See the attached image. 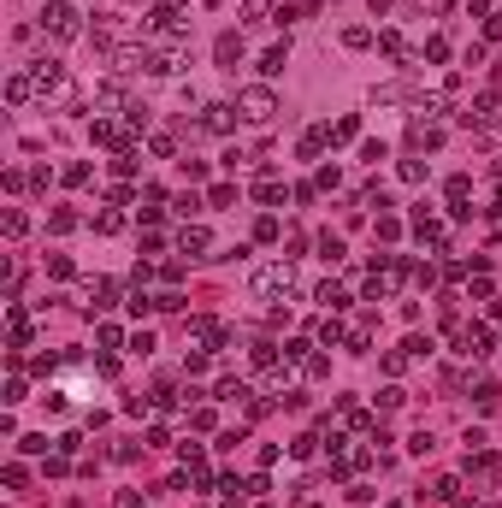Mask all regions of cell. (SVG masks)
<instances>
[{
	"label": "cell",
	"mask_w": 502,
	"mask_h": 508,
	"mask_svg": "<svg viewBox=\"0 0 502 508\" xmlns=\"http://www.w3.org/2000/svg\"><path fill=\"white\" fill-rule=\"evenodd\" d=\"M402 184H426V160H402Z\"/></svg>",
	"instance_id": "cell-29"
},
{
	"label": "cell",
	"mask_w": 502,
	"mask_h": 508,
	"mask_svg": "<svg viewBox=\"0 0 502 508\" xmlns=\"http://www.w3.org/2000/svg\"><path fill=\"white\" fill-rule=\"evenodd\" d=\"M408 142H414V148H420V154H426V148H438V142H443V130H438V124H431V119H420V124H414V130H408Z\"/></svg>",
	"instance_id": "cell-14"
},
{
	"label": "cell",
	"mask_w": 502,
	"mask_h": 508,
	"mask_svg": "<svg viewBox=\"0 0 502 508\" xmlns=\"http://www.w3.org/2000/svg\"><path fill=\"white\" fill-rule=\"evenodd\" d=\"M402 349H408V360H431V349H438V343H431V337H408Z\"/></svg>",
	"instance_id": "cell-26"
},
{
	"label": "cell",
	"mask_w": 502,
	"mask_h": 508,
	"mask_svg": "<svg viewBox=\"0 0 502 508\" xmlns=\"http://www.w3.org/2000/svg\"><path fill=\"white\" fill-rule=\"evenodd\" d=\"M95 231H100V237L124 231V213H119V207H100V213H95Z\"/></svg>",
	"instance_id": "cell-18"
},
{
	"label": "cell",
	"mask_w": 502,
	"mask_h": 508,
	"mask_svg": "<svg viewBox=\"0 0 502 508\" xmlns=\"http://www.w3.org/2000/svg\"><path fill=\"white\" fill-rule=\"evenodd\" d=\"M177 249H183V254H201V249H213L207 225H183V231H177Z\"/></svg>",
	"instance_id": "cell-12"
},
{
	"label": "cell",
	"mask_w": 502,
	"mask_h": 508,
	"mask_svg": "<svg viewBox=\"0 0 502 508\" xmlns=\"http://www.w3.org/2000/svg\"><path fill=\"white\" fill-rule=\"evenodd\" d=\"M0 225H6V237H24V225H30V219H24L18 207H6V219H0Z\"/></svg>",
	"instance_id": "cell-31"
},
{
	"label": "cell",
	"mask_w": 502,
	"mask_h": 508,
	"mask_svg": "<svg viewBox=\"0 0 502 508\" xmlns=\"http://www.w3.org/2000/svg\"><path fill=\"white\" fill-rule=\"evenodd\" d=\"M313 12H320V0H290V6H284L278 18H290V24H301V18H313Z\"/></svg>",
	"instance_id": "cell-20"
},
{
	"label": "cell",
	"mask_w": 502,
	"mask_h": 508,
	"mask_svg": "<svg viewBox=\"0 0 502 508\" xmlns=\"http://www.w3.org/2000/svg\"><path fill=\"white\" fill-rule=\"evenodd\" d=\"M320 302L337 314V307H349V290H343V284H320Z\"/></svg>",
	"instance_id": "cell-22"
},
{
	"label": "cell",
	"mask_w": 502,
	"mask_h": 508,
	"mask_svg": "<svg viewBox=\"0 0 502 508\" xmlns=\"http://www.w3.org/2000/svg\"><path fill=\"white\" fill-rule=\"evenodd\" d=\"M461 355L484 360V355H491V331H484V325H467V331H461Z\"/></svg>",
	"instance_id": "cell-9"
},
{
	"label": "cell",
	"mask_w": 502,
	"mask_h": 508,
	"mask_svg": "<svg viewBox=\"0 0 502 508\" xmlns=\"http://www.w3.org/2000/svg\"><path fill=\"white\" fill-rule=\"evenodd\" d=\"M30 95H36V77H24V71H18V77L6 83V101H12V107H24Z\"/></svg>",
	"instance_id": "cell-17"
},
{
	"label": "cell",
	"mask_w": 502,
	"mask_h": 508,
	"mask_svg": "<svg viewBox=\"0 0 502 508\" xmlns=\"http://www.w3.org/2000/svg\"><path fill=\"white\" fill-rule=\"evenodd\" d=\"M467 461H473V479H484V485H496V479H502V455L479 449V455H467Z\"/></svg>",
	"instance_id": "cell-10"
},
{
	"label": "cell",
	"mask_w": 502,
	"mask_h": 508,
	"mask_svg": "<svg viewBox=\"0 0 502 508\" xmlns=\"http://www.w3.org/2000/svg\"><path fill=\"white\" fill-rule=\"evenodd\" d=\"M431 497H438V502H461V479H455V473H443V479L431 485Z\"/></svg>",
	"instance_id": "cell-19"
},
{
	"label": "cell",
	"mask_w": 502,
	"mask_h": 508,
	"mask_svg": "<svg viewBox=\"0 0 502 508\" xmlns=\"http://www.w3.org/2000/svg\"><path fill=\"white\" fill-rule=\"evenodd\" d=\"M89 142H100V148H130V136H124L112 119H95V124H89Z\"/></svg>",
	"instance_id": "cell-8"
},
{
	"label": "cell",
	"mask_w": 502,
	"mask_h": 508,
	"mask_svg": "<svg viewBox=\"0 0 502 508\" xmlns=\"http://www.w3.org/2000/svg\"><path fill=\"white\" fill-rule=\"evenodd\" d=\"M384 154H390V148H384V142H361V160H366V166H378Z\"/></svg>",
	"instance_id": "cell-36"
},
{
	"label": "cell",
	"mask_w": 502,
	"mask_h": 508,
	"mask_svg": "<svg viewBox=\"0 0 502 508\" xmlns=\"http://www.w3.org/2000/svg\"><path fill=\"white\" fill-rule=\"evenodd\" d=\"M402 402H408V396H402V390H396V384H390V390H384V396H378V408H384V414H396V408H402Z\"/></svg>",
	"instance_id": "cell-38"
},
{
	"label": "cell",
	"mask_w": 502,
	"mask_h": 508,
	"mask_svg": "<svg viewBox=\"0 0 502 508\" xmlns=\"http://www.w3.org/2000/svg\"><path fill=\"white\" fill-rule=\"evenodd\" d=\"M479 508H496V502H479Z\"/></svg>",
	"instance_id": "cell-44"
},
{
	"label": "cell",
	"mask_w": 502,
	"mask_h": 508,
	"mask_svg": "<svg viewBox=\"0 0 502 508\" xmlns=\"http://www.w3.org/2000/svg\"><path fill=\"white\" fill-rule=\"evenodd\" d=\"M124 119H130V130H148V107H142V101H130V107H124Z\"/></svg>",
	"instance_id": "cell-33"
},
{
	"label": "cell",
	"mask_w": 502,
	"mask_h": 508,
	"mask_svg": "<svg viewBox=\"0 0 502 508\" xmlns=\"http://www.w3.org/2000/svg\"><path fill=\"white\" fill-rule=\"evenodd\" d=\"M6 331H12V355L30 349V314H24L18 302H6Z\"/></svg>",
	"instance_id": "cell-6"
},
{
	"label": "cell",
	"mask_w": 502,
	"mask_h": 508,
	"mask_svg": "<svg viewBox=\"0 0 502 508\" xmlns=\"http://www.w3.org/2000/svg\"><path fill=\"white\" fill-rule=\"evenodd\" d=\"M355 136H361V119H355V112L337 119V124H325V142H337V148H343V142H355Z\"/></svg>",
	"instance_id": "cell-15"
},
{
	"label": "cell",
	"mask_w": 502,
	"mask_h": 508,
	"mask_svg": "<svg viewBox=\"0 0 502 508\" xmlns=\"http://www.w3.org/2000/svg\"><path fill=\"white\" fill-rule=\"evenodd\" d=\"M284 360H308V337H290V343H284Z\"/></svg>",
	"instance_id": "cell-37"
},
{
	"label": "cell",
	"mask_w": 502,
	"mask_h": 508,
	"mask_svg": "<svg viewBox=\"0 0 502 508\" xmlns=\"http://www.w3.org/2000/svg\"><path fill=\"white\" fill-rule=\"evenodd\" d=\"M213 59H219V71H237V59H243V36L237 30H225V36L213 42Z\"/></svg>",
	"instance_id": "cell-4"
},
{
	"label": "cell",
	"mask_w": 502,
	"mask_h": 508,
	"mask_svg": "<svg viewBox=\"0 0 502 508\" xmlns=\"http://www.w3.org/2000/svg\"><path fill=\"white\" fill-rule=\"evenodd\" d=\"M89 302L95 307H112V278H89Z\"/></svg>",
	"instance_id": "cell-21"
},
{
	"label": "cell",
	"mask_w": 502,
	"mask_h": 508,
	"mask_svg": "<svg viewBox=\"0 0 502 508\" xmlns=\"http://www.w3.org/2000/svg\"><path fill=\"white\" fill-rule=\"evenodd\" d=\"M378 47H384V54H390V59H408V42H402L396 30H384V36H378Z\"/></svg>",
	"instance_id": "cell-24"
},
{
	"label": "cell",
	"mask_w": 502,
	"mask_h": 508,
	"mask_svg": "<svg viewBox=\"0 0 502 508\" xmlns=\"http://www.w3.org/2000/svg\"><path fill=\"white\" fill-rule=\"evenodd\" d=\"M201 130H213V136H230V130H237V107L213 101V107H207V119H201Z\"/></svg>",
	"instance_id": "cell-5"
},
{
	"label": "cell",
	"mask_w": 502,
	"mask_h": 508,
	"mask_svg": "<svg viewBox=\"0 0 502 508\" xmlns=\"http://www.w3.org/2000/svg\"><path fill=\"white\" fill-rule=\"evenodd\" d=\"M248 355H255V367H260V372H272V367H278V349H272V343H255Z\"/></svg>",
	"instance_id": "cell-25"
},
{
	"label": "cell",
	"mask_w": 502,
	"mask_h": 508,
	"mask_svg": "<svg viewBox=\"0 0 502 508\" xmlns=\"http://www.w3.org/2000/svg\"><path fill=\"white\" fill-rule=\"evenodd\" d=\"M83 12L71 6V0H47V6H42V30H47V36H54V42H71V36H83Z\"/></svg>",
	"instance_id": "cell-1"
},
{
	"label": "cell",
	"mask_w": 502,
	"mask_h": 508,
	"mask_svg": "<svg viewBox=\"0 0 502 508\" xmlns=\"http://www.w3.org/2000/svg\"><path fill=\"white\" fill-rule=\"evenodd\" d=\"M426 59L443 65V59H449V36H426Z\"/></svg>",
	"instance_id": "cell-27"
},
{
	"label": "cell",
	"mask_w": 502,
	"mask_h": 508,
	"mask_svg": "<svg viewBox=\"0 0 502 508\" xmlns=\"http://www.w3.org/2000/svg\"><path fill=\"white\" fill-rule=\"evenodd\" d=\"M284 65H290V42H272V47L260 54V71H266V77H284Z\"/></svg>",
	"instance_id": "cell-13"
},
{
	"label": "cell",
	"mask_w": 502,
	"mask_h": 508,
	"mask_svg": "<svg viewBox=\"0 0 502 508\" xmlns=\"http://www.w3.org/2000/svg\"><path fill=\"white\" fill-rule=\"evenodd\" d=\"M95 343H100V349H119L124 331H119V325H95Z\"/></svg>",
	"instance_id": "cell-28"
},
{
	"label": "cell",
	"mask_w": 502,
	"mask_h": 508,
	"mask_svg": "<svg viewBox=\"0 0 502 508\" xmlns=\"http://www.w3.org/2000/svg\"><path fill=\"white\" fill-rule=\"evenodd\" d=\"M320 148H325V124H320V130H308V136H301V160H320Z\"/></svg>",
	"instance_id": "cell-23"
},
{
	"label": "cell",
	"mask_w": 502,
	"mask_h": 508,
	"mask_svg": "<svg viewBox=\"0 0 502 508\" xmlns=\"http://www.w3.org/2000/svg\"><path fill=\"white\" fill-rule=\"evenodd\" d=\"M119 508H142V497L136 490H119Z\"/></svg>",
	"instance_id": "cell-42"
},
{
	"label": "cell",
	"mask_w": 502,
	"mask_h": 508,
	"mask_svg": "<svg viewBox=\"0 0 502 508\" xmlns=\"http://www.w3.org/2000/svg\"><path fill=\"white\" fill-rule=\"evenodd\" d=\"M89 42L100 47V54H107V47H112V42H119V12H100V24L89 30Z\"/></svg>",
	"instance_id": "cell-11"
},
{
	"label": "cell",
	"mask_w": 502,
	"mask_h": 508,
	"mask_svg": "<svg viewBox=\"0 0 502 508\" xmlns=\"http://www.w3.org/2000/svg\"><path fill=\"white\" fill-rule=\"evenodd\" d=\"M255 201H266V207H278V201H284V184H278V172H260V184H255Z\"/></svg>",
	"instance_id": "cell-16"
},
{
	"label": "cell",
	"mask_w": 502,
	"mask_h": 508,
	"mask_svg": "<svg viewBox=\"0 0 502 508\" xmlns=\"http://www.w3.org/2000/svg\"><path fill=\"white\" fill-rule=\"evenodd\" d=\"M243 119H255V124H266V119H272V112H278V95L272 89H266V83H255V89H243Z\"/></svg>",
	"instance_id": "cell-3"
},
{
	"label": "cell",
	"mask_w": 502,
	"mask_h": 508,
	"mask_svg": "<svg viewBox=\"0 0 502 508\" xmlns=\"http://www.w3.org/2000/svg\"><path fill=\"white\" fill-rule=\"evenodd\" d=\"M290 290H296V272L290 266H284V260H278V266H260L255 278H248V296H290Z\"/></svg>",
	"instance_id": "cell-2"
},
{
	"label": "cell",
	"mask_w": 502,
	"mask_h": 508,
	"mask_svg": "<svg viewBox=\"0 0 502 508\" xmlns=\"http://www.w3.org/2000/svg\"><path fill=\"white\" fill-rule=\"evenodd\" d=\"M491 213H502V184H496V201H491Z\"/></svg>",
	"instance_id": "cell-43"
},
{
	"label": "cell",
	"mask_w": 502,
	"mask_h": 508,
	"mask_svg": "<svg viewBox=\"0 0 502 508\" xmlns=\"http://www.w3.org/2000/svg\"><path fill=\"white\" fill-rule=\"evenodd\" d=\"M71 225H77V213H71V207H59V213H47V231H71Z\"/></svg>",
	"instance_id": "cell-30"
},
{
	"label": "cell",
	"mask_w": 502,
	"mask_h": 508,
	"mask_svg": "<svg viewBox=\"0 0 502 508\" xmlns=\"http://www.w3.org/2000/svg\"><path fill=\"white\" fill-rule=\"evenodd\" d=\"M366 42H373V36H366L361 24H349V30H343V47H366Z\"/></svg>",
	"instance_id": "cell-40"
},
{
	"label": "cell",
	"mask_w": 502,
	"mask_h": 508,
	"mask_svg": "<svg viewBox=\"0 0 502 508\" xmlns=\"http://www.w3.org/2000/svg\"><path fill=\"white\" fill-rule=\"evenodd\" d=\"M484 36H496V42H502V12H491V18H484Z\"/></svg>",
	"instance_id": "cell-41"
},
{
	"label": "cell",
	"mask_w": 502,
	"mask_h": 508,
	"mask_svg": "<svg viewBox=\"0 0 502 508\" xmlns=\"http://www.w3.org/2000/svg\"><path fill=\"white\" fill-rule=\"evenodd\" d=\"M408 449H414V455H431V449H438V437H431V432H414Z\"/></svg>",
	"instance_id": "cell-32"
},
{
	"label": "cell",
	"mask_w": 502,
	"mask_h": 508,
	"mask_svg": "<svg viewBox=\"0 0 502 508\" xmlns=\"http://www.w3.org/2000/svg\"><path fill=\"white\" fill-rule=\"evenodd\" d=\"M320 254H325V260H343V237L325 231V237H320Z\"/></svg>",
	"instance_id": "cell-34"
},
{
	"label": "cell",
	"mask_w": 502,
	"mask_h": 508,
	"mask_svg": "<svg viewBox=\"0 0 502 508\" xmlns=\"http://www.w3.org/2000/svg\"><path fill=\"white\" fill-rule=\"evenodd\" d=\"M124 307H130V314H136V319H142V314H148V307H154V296H148V290H136V296H130Z\"/></svg>",
	"instance_id": "cell-39"
},
{
	"label": "cell",
	"mask_w": 502,
	"mask_h": 508,
	"mask_svg": "<svg viewBox=\"0 0 502 508\" xmlns=\"http://www.w3.org/2000/svg\"><path fill=\"white\" fill-rule=\"evenodd\" d=\"M30 77H36V89H42V95H59V89H65V65H59V59H42Z\"/></svg>",
	"instance_id": "cell-7"
},
{
	"label": "cell",
	"mask_w": 502,
	"mask_h": 508,
	"mask_svg": "<svg viewBox=\"0 0 502 508\" xmlns=\"http://www.w3.org/2000/svg\"><path fill=\"white\" fill-rule=\"evenodd\" d=\"M461 444H467V455H479L484 444H491V437H484V432H479V425H467V437H461Z\"/></svg>",
	"instance_id": "cell-35"
}]
</instances>
